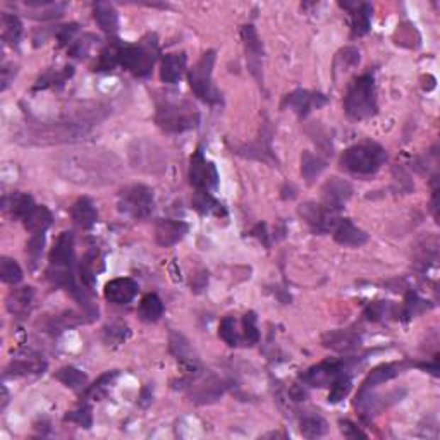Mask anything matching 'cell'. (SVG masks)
I'll return each mask as SVG.
<instances>
[{"mask_svg":"<svg viewBox=\"0 0 440 440\" xmlns=\"http://www.w3.org/2000/svg\"><path fill=\"white\" fill-rule=\"evenodd\" d=\"M187 57L186 54H169L164 57L162 60V69H160V77L164 83L176 84L185 75Z\"/></svg>","mask_w":440,"mask_h":440,"instance_id":"7402d4cb","label":"cell"},{"mask_svg":"<svg viewBox=\"0 0 440 440\" xmlns=\"http://www.w3.org/2000/svg\"><path fill=\"white\" fill-rule=\"evenodd\" d=\"M47 368V361L40 356H30V358H19L14 360L7 366L6 377L9 375H30V373H43Z\"/></svg>","mask_w":440,"mask_h":440,"instance_id":"f1b7e54d","label":"cell"},{"mask_svg":"<svg viewBox=\"0 0 440 440\" xmlns=\"http://www.w3.org/2000/svg\"><path fill=\"white\" fill-rule=\"evenodd\" d=\"M389 308H390V304H387L385 301H377V303H372L368 308H366L365 317L372 321H378L384 319L387 313H389Z\"/></svg>","mask_w":440,"mask_h":440,"instance_id":"f6af8a7d","label":"cell"},{"mask_svg":"<svg viewBox=\"0 0 440 440\" xmlns=\"http://www.w3.org/2000/svg\"><path fill=\"white\" fill-rule=\"evenodd\" d=\"M75 75V67L72 66H66L62 69H50L47 71L45 75L36 81L35 89H45V88H60L64 83Z\"/></svg>","mask_w":440,"mask_h":440,"instance_id":"4dcf8cb0","label":"cell"},{"mask_svg":"<svg viewBox=\"0 0 440 440\" xmlns=\"http://www.w3.org/2000/svg\"><path fill=\"white\" fill-rule=\"evenodd\" d=\"M327 97L321 95V93H312L307 89H296L291 95L286 97V105H289L297 117H307L313 109H320L327 104Z\"/></svg>","mask_w":440,"mask_h":440,"instance_id":"4fadbf2b","label":"cell"},{"mask_svg":"<svg viewBox=\"0 0 440 440\" xmlns=\"http://www.w3.org/2000/svg\"><path fill=\"white\" fill-rule=\"evenodd\" d=\"M164 315V303L157 295H146L143 299L140 301L138 307V317L140 320L146 321V324H155Z\"/></svg>","mask_w":440,"mask_h":440,"instance_id":"83f0119b","label":"cell"},{"mask_svg":"<svg viewBox=\"0 0 440 440\" xmlns=\"http://www.w3.org/2000/svg\"><path fill=\"white\" fill-rule=\"evenodd\" d=\"M243 40H244V47H246V54H248V66H250V71L256 76V79H262L260 77V69H262V59H263V45L260 42L258 33L251 24L243 28L241 31Z\"/></svg>","mask_w":440,"mask_h":440,"instance_id":"e0dca14e","label":"cell"},{"mask_svg":"<svg viewBox=\"0 0 440 440\" xmlns=\"http://www.w3.org/2000/svg\"><path fill=\"white\" fill-rule=\"evenodd\" d=\"M117 375H119V372H117V370H112V372H107V373L100 375L99 380H95L92 385H88L87 389H84V392H83L84 399H93V401H100L101 397L107 396L110 387H112L114 378H116Z\"/></svg>","mask_w":440,"mask_h":440,"instance_id":"836d02e7","label":"cell"},{"mask_svg":"<svg viewBox=\"0 0 440 440\" xmlns=\"http://www.w3.org/2000/svg\"><path fill=\"white\" fill-rule=\"evenodd\" d=\"M4 210L9 211L14 219L23 220L31 214V210L35 209V202L30 194H24V193H14L11 197H6L2 202Z\"/></svg>","mask_w":440,"mask_h":440,"instance_id":"603a6c76","label":"cell"},{"mask_svg":"<svg viewBox=\"0 0 440 440\" xmlns=\"http://www.w3.org/2000/svg\"><path fill=\"white\" fill-rule=\"evenodd\" d=\"M93 35H87L83 40H77V42H75L69 47V55L71 57H76V59H83V57H87L88 50H89V45H92V42H88V40H92Z\"/></svg>","mask_w":440,"mask_h":440,"instance_id":"bcb514c9","label":"cell"},{"mask_svg":"<svg viewBox=\"0 0 440 440\" xmlns=\"http://www.w3.org/2000/svg\"><path fill=\"white\" fill-rule=\"evenodd\" d=\"M189 185L197 191H211L219 186V172L214 162L207 160L202 148L193 153L189 160Z\"/></svg>","mask_w":440,"mask_h":440,"instance_id":"ba28073f","label":"cell"},{"mask_svg":"<svg viewBox=\"0 0 440 440\" xmlns=\"http://www.w3.org/2000/svg\"><path fill=\"white\" fill-rule=\"evenodd\" d=\"M349 366V360H325L307 370L301 375V380L309 387H330L339 375L348 372Z\"/></svg>","mask_w":440,"mask_h":440,"instance_id":"30bf717a","label":"cell"},{"mask_svg":"<svg viewBox=\"0 0 440 440\" xmlns=\"http://www.w3.org/2000/svg\"><path fill=\"white\" fill-rule=\"evenodd\" d=\"M138 291H140V286L136 280L129 277H119L105 284L104 295L105 299L112 304H129L136 297Z\"/></svg>","mask_w":440,"mask_h":440,"instance_id":"7c38bea8","label":"cell"},{"mask_svg":"<svg viewBox=\"0 0 440 440\" xmlns=\"http://www.w3.org/2000/svg\"><path fill=\"white\" fill-rule=\"evenodd\" d=\"M427 309V303L419 297L417 292H407L406 301H405V307L401 309V317L405 319H411V317L418 315V313L425 312Z\"/></svg>","mask_w":440,"mask_h":440,"instance_id":"60d3db41","label":"cell"},{"mask_svg":"<svg viewBox=\"0 0 440 440\" xmlns=\"http://www.w3.org/2000/svg\"><path fill=\"white\" fill-rule=\"evenodd\" d=\"M329 429L327 422L320 414H304L299 422V430L304 437L315 439L321 437Z\"/></svg>","mask_w":440,"mask_h":440,"instance_id":"e575fe53","label":"cell"},{"mask_svg":"<svg viewBox=\"0 0 440 440\" xmlns=\"http://www.w3.org/2000/svg\"><path fill=\"white\" fill-rule=\"evenodd\" d=\"M64 422L76 423V425L81 427V429H89V427L93 425L92 406L83 402V405L77 406L75 411H69L66 417H64Z\"/></svg>","mask_w":440,"mask_h":440,"instance_id":"f35d334b","label":"cell"},{"mask_svg":"<svg viewBox=\"0 0 440 440\" xmlns=\"http://www.w3.org/2000/svg\"><path fill=\"white\" fill-rule=\"evenodd\" d=\"M158 128L162 131L177 134L194 129L199 122L197 109L191 107L186 101H162L157 105V116H155Z\"/></svg>","mask_w":440,"mask_h":440,"instance_id":"277c9868","label":"cell"},{"mask_svg":"<svg viewBox=\"0 0 440 440\" xmlns=\"http://www.w3.org/2000/svg\"><path fill=\"white\" fill-rule=\"evenodd\" d=\"M129 336V329L126 325H109L104 329V341L107 344H121Z\"/></svg>","mask_w":440,"mask_h":440,"instance_id":"ee69618b","label":"cell"},{"mask_svg":"<svg viewBox=\"0 0 440 440\" xmlns=\"http://www.w3.org/2000/svg\"><path fill=\"white\" fill-rule=\"evenodd\" d=\"M0 279L6 284L16 286L23 280V270L19 267V263L16 260L9 258V256H2L0 260Z\"/></svg>","mask_w":440,"mask_h":440,"instance_id":"8d00e7d4","label":"cell"},{"mask_svg":"<svg viewBox=\"0 0 440 440\" xmlns=\"http://www.w3.org/2000/svg\"><path fill=\"white\" fill-rule=\"evenodd\" d=\"M43 246H45V232H42V234H31V239L26 244V253L30 255L31 267L33 268L36 267L40 256L43 253Z\"/></svg>","mask_w":440,"mask_h":440,"instance_id":"7bdbcfd3","label":"cell"},{"mask_svg":"<svg viewBox=\"0 0 440 440\" xmlns=\"http://www.w3.org/2000/svg\"><path fill=\"white\" fill-rule=\"evenodd\" d=\"M219 336L220 339L226 342L227 346L231 348H236L239 346V336H238V330H236V320L232 317H226L219 325Z\"/></svg>","mask_w":440,"mask_h":440,"instance_id":"ab89813d","label":"cell"},{"mask_svg":"<svg viewBox=\"0 0 440 440\" xmlns=\"http://www.w3.org/2000/svg\"><path fill=\"white\" fill-rule=\"evenodd\" d=\"M406 366H409V363H406V361H394V363H385V365L377 366V368H375L373 372L365 378V382L360 387V390L375 389L377 385L392 380V378L397 377V375L401 373Z\"/></svg>","mask_w":440,"mask_h":440,"instance_id":"d6986e66","label":"cell"},{"mask_svg":"<svg viewBox=\"0 0 440 440\" xmlns=\"http://www.w3.org/2000/svg\"><path fill=\"white\" fill-rule=\"evenodd\" d=\"M104 270V258H101L100 251L95 246H92L87 251V255L81 258L79 265H77V272H79V279L83 286L88 289L89 292L95 287L97 274Z\"/></svg>","mask_w":440,"mask_h":440,"instance_id":"2e32d148","label":"cell"},{"mask_svg":"<svg viewBox=\"0 0 440 440\" xmlns=\"http://www.w3.org/2000/svg\"><path fill=\"white\" fill-rule=\"evenodd\" d=\"M153 189L145 185H133L124 187L119 193L117 207L128 217L141 220L153 211Z\"/></svg>","mask_w":440,"mask_h":440,"instance_id":"52a82bcc","label":"cell"},{"mask_svg":"<svg viewBox=\"0 0 440 440\" xmlns=\"http://www.w3.org/2000/svg\"><path fill=\"white\" fill-rule=\"evenodd\" d=\"M351 387H353L351 373L346 372V373L339 375V377H337L336 380L332 382V385H330L329 402H332V405H336V402L342 401V399H344L346 396H348L349 392H351Z\"/></svg>","mask_w":440,"mask_h":440,"instance_id":"74e56055","label":"cell"},{"mask_svg":"<svg viewBox=\"0 0 440 440\" xmlns=\"http://www.w3.org/2000/svg\"><path fill=\"white\" fill-rule=\"evenodd\" d=\"M189 231V226L182 220H170V219H162L158 220L157 226H155V239L160 246L169 248L174 246L181 241L182 238Z\"/></svg>","mask_w":440,"mask_h":440,"instance_id":"5bb4252c","label":"cell"},{"mask_svg":"<svg viewBox=\"0 0 440 440\" xmlns=\"http://www.w3.org/2000/svg\"><path fill=\"white\" fill-rule=\"evenodd\" d=\"M341 6L349 12L353 36H365L368 33L373 7L366 2H341Z\"/></svg>","mask_w":440,"mask_h":440,"instance_id":"9a60e30c","label":"cell"},{"mask_svg":"<svg viewBox=\"0 0 440 440\" xmlns=\"http://www.w3.org/2000/svg\"><path fill=\"white\" fill-rule=\"evenodd\" d=\"M299 215L303 217L308 227L317 234L332 232L336 224L339 222V210H334L325 207L324 203L307 202L299 207Z\"/></svg>","mask_w":440,"mask_h":440,"instance_id":"9c48e42d","label":"cell"},{"mask_svg":"<svg viewBox=\"0 0 440 440\" xmlns=\"http://www.w3.org/2000/svg\"><path fill=\"white\" fill-rule=\"evenodd\" d=\"M71 217L79 229H92L99 220V211H97L92 199L83 197L71 207Z\"/></svg>","mask_w":440,"mask_h":440,"instance_id":"ffe728a7","label":"cell"},{"mask_svg":"<svg viewBox=\"0 0 440 440\" xmlns=\"http://www.w3.org/2000/svg\"><path fill=\"white\" fill-rule=\"evenodd\" d=\"M31 304H33V289L31 287L14 289L9 297H7V309L12 315L19 317V319H23V317L30 313Z\"/></svg>","mask_w":440,"mask_h":440,"instance_id":"d4e9b609","label":"cell"},{"mask_svg":"<svg viewBox=\"0 0 440 440\" xmlns=\"http://www.w3.org/2000/svg\"><path fill=\"white\" fill-rule=\"evenodd\" d=\"M243 330H244L243 332L244 341H246L248 346L258 344L260 330L256 327V315L253 312L246 313V315L243 317Z\"/></svg>","mask_w":440,"mask_h":440,"instance_id":"b9f144b4","label":"cell"},{"mask_svg":"<svg viewBox=\"0 0 440 440\" xmlns=\"http://www.w3.org/2000/svg\"><path fill=\"white\" fill-rule=\"evenodd\" d=\"M353 194V186L341 177H330L321 187V203L329 209L339 210Z\"/></svg>","mask_w":440,"mask_h":440,"instance_id":"8fae6325","label":"cell"},{"mask_svg":"<svg viewBox=\"0 0 440 440\" xmlns=\"http://www.w3.org/2000/svg\"><path fill=\"white\" fill-rule=\"evenodd\" d=\"M155 60H157V42H145L138 45L122 43L119 66L134 76L145 77L152 72Z\"/></svg>","mask_w":440,"mask_h":440,"instance_id":"8992f818","label":"cell"},{"mask_svg":"<svg viewBox=\"0 0 440 440\" xmlns=\"http://www.w3.org/2000/svg\"><path fill=\"white\" fill-rule=\"evenodd\" d=\"M334 239L336 243L342 244V246H351V248H360L368 241V234L365 231L358 229L356 226L349 219H339V222L336 224V227L332 229Z\"/></svg>","mask_w":440,"mask_h":440,"instance_id":"ac0fdd59","label":"cell"},{"mask_svg":"<svg viewBox=\"0 0 440 440\" xmlns=\"http://www.w3.org/2000/svg\"><path fill=\"white\" fill-rule=\"evenodd\" d=\"M193 209L198 211L199 215H215V217H226L227 210L219 199H215L210 194V191H197L193 194Z\"/></svg>","mask_w":440,"mask_h":440,"instance_id":"484cf974","label":"cell"},{"mask_svg":"<svg viewBox=\"0 0 440 440\" xmlns=\"http://www.w3.org/2000/svg\"><path fill=\"white\" fill-rule=\"evenodd\" d=\"M52 220H54V217H52V211L48 210L47 207L36 205L35 209L31 210V214L23 220V224L31 234H42V232H45L52 226Z\"/></svg>","mask_w":440,"mask_h":440,"instance_id":"4316f807","label":"cell"},{"mask_svg":"<svg viewBox=\"0 0 440 440\" xmlns=\"http://www.w3.org/2000/svg\"><path fill=\"white\" fill-rule=\"evenodd\" d=\"M325 169H327V162L320 158L319 155H313L309 152L303 153V157H301V174L307 179V182L315 181Z\"/></svg>","mask_w":440,"mask_h":440,"instance_id":"d6a6232c","label":"cell"},{"mask_svg":"<svg viewBox=\"0 0 440 440\" xmlns=\"http://www.w3.org/2000/svg\"><path fill=\"white\" fill-rule=\"evenodd\" d=\"M324 346L334 351H351L356 346H360V336L354 329H341L327 334L324 337Z\"/></svg>","mask_w":440,"mask_h":440,"instance_id":"44dd1931","label":"cell"},{"mask_svg":"<svg viewBox=\"0 0 440 440\" xmlns=\"http://www.w3.org/2000/svg\"><path fill=\"white\" fill-rule=\"evenodd\" d=\"M215 59H217L215 50L205 52L199 57L198 62L189 69V72H187V81H189V87L193 89L194 95L199 100L211 105L222 104V93L219 92L217 87L214 84V79H211Z\"/></svg>","mask_w":440,"mask_h":440,"instance_id":"5b68a950","label":"cell"},{"mask_svg":"<svg viewBox=\"0 0 440 440\" xmlns=\"http://www.w3.org/2000/svg\"><path fill=\"white\" fill-rule=\"evenodd\" d=\"M121 47H122V43L119 42V40H114V42H110L107 47H105L104 50L100 52L99 60H97L93 71H99V72L112 71V69H116L117 66H119Z\"/></svg>","mask_w":440,"mask_h":440,"instance_id":"f546056e","label":"cell"},{"mask_svg":"<svg viewBox=\"0 0 440 440\" xmlns=\"http://www.w3.org/2000/svg\"><path fill=\"white\" fill-rule=\"evenodd\" d=\"M341 430H342V434H344V437H348V439H358V437L366 439L365 431H361L356 425H354V423L348 422V419H346V422H341Z\"/></svg>","mask_w":440,"mask_h":440,"instance_id":"c3c4849f","label":"cell"},{"mask_svg":"<svg viewBox=\"0 0 440 440\" xmlns=\"http://www.w3.org/2000/svg\"><path fill=\"white\" fill-rule=\"evenodd\" d=\"M385 162V148L375 141H363V143L349 146L341 157V165L348 172L358 174V176H372L377 170H380Z\"/></svg>","mask_w":440,"mask_h":440,"instance_id":"3957f363","label":"cell"},{"mask_svg":"<svg viewBox=\"0 0 440 440\" xmlns=\"http://www.w3.org/2000/svg\"><path fill=\"white\" fill-rule=\"evenodd\" d=\"M23 35V24L18 16L4 14L2 16V40L9 43L11 47H16L19 43V38Z\"/></svg>","mask_w":440,"mask_h":440,"instance_id":"d590c367","label":"cell"},{"mask_svg":"<svg viewBox=\"0 0 440 440\" xmlns=\"http://www.w3.org/2000/svg\"><path fill=\"white\" fill-rule=\"evenodd\" d=\"M47 279L57 287H64L77 303L88 312L92 319L99 315V308L89 301L88 289H81L76 280V258H75V236L71 232H62L57 238L48 256Z\"/></svg>","mask_w":440,"mask_h":440,"instance_id":"6da1fadb","label":"cell"},{"mask_svg":"<svg viewBox=\"0 0 440 440\" xmlns=\"http://www.w3.org/2000/svg\"><path fill=\"white\" fill-rule=\"evenodd\" d=\"M76 31H77V24L76 23L66 24V26L60 28V30L57 31V40H59V47H64V45L71 43L72 36L76 35Z\"/></svg>","mask_w":440,"mask_h":440,"instance_id":"7dc6e473","label":"cell"},{"mask_svg":"<svg viewBox=\"0 0 440 440\" xmlns=\"http://www.w3.org/2000/svg\"><path fill=\"white\" fill-rule=\"evenodd\" d=\"M344 110L353 121L368 119L377 114V92L372 75H361L349 83L344 97Z\"/></svg>","mask_w":440,"mask_h":440,"instance_id":"7a4b0ae2","label":"cell"},{"mask_svg":"<svg viewBox=\"0 0 440 440\" xmlns=\"http://www.w3.org/2000/svg\"><path fill=\"white\" fill-rule=\"evenodd\" d=\"M55 378L60 384H64L72 390H84L88 387V377L81 372V370L75 368V366H64V368H60L59 372L55 373Z\"/></svg>","mask_w":440,"mask_h":440,"instance_id":"1f68e13d","label":"cell"},{"mask_svg":"<svg viewBox=\"0 0 440 440\" xmlns=\"http://www.w3.org/2000/svg\"><path fill=\"white\" fill-rule=\"evenodd\" d=\"M93 18L101 30L109 35H114L119 28V16H117V11L114 9L112 4L109 2H97L93 6Z\"/></svg>","mask_w":440,"mask_h":440,"instance_id":"cb8c5ba5","label":"cell"}]
</instances>
